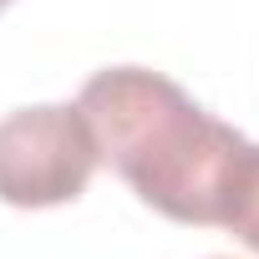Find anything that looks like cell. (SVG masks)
Masks as SVG:
<instances>
[{
  "label": "cell",
  "mask_w": 259,
  "mask_h": 259,
  "mask_svg": "<svg viewBox=\"0 0 259 259\" xmlns=\"http://www.w3.org/2000/svg\"><path fill=\"white\" fill-rule=\"evenodd\" d=\"M102 163L122 173L148 208L173 224L219 229L249 138L203 112L173 76L148 66H107L76 97Z\"/></svg>",
  "instance_id": "cell-1"
},
{
  "label": "cell",
  "mask_w": 259,
  "mask_h": 259,
  "mask_svg": "<svg viewBox=\"0 0 259 259\" xmlns=\"http://www.w3.org/2000/svg\"><path fill=\"white\" fill-rule=\"evenodd\" d=\"M102 153L76 102H41L0 117V203L56 208L76 203Z\"/></svg>",
  "instance_id": "cell-2"
},
{
  "label": "cell",
  "mask_w": 259,
  "mask_h": 259,
  "mask_svg": "<svg viewBox=\"0 0 259 259\" xmlns=\"http://www.w3.org/2000/svg\"><path fill=\"white\" fill-rule=\"evenodd\" d=\"M219 229H229L239 244H249L259 254V143H249V153H244V168L234 178V193H229Z\"/></svg>",
  "instance_id": "cell-3"
},
{
  "label": "cell",
  "mask_w": 259,
  "mask_h": 259,
  "mask_svg": "<svg viewBox=\"0 0 259 259\" xmlns=\"http://www.w3.org/2000/svg\"><path fill=\"white\" fill-rule=\"evenodd\" d=\"M6 6H11V0H0V11H6Z\"/></svg>",
  "instance_id": "cell-4"
}]
</instances>
